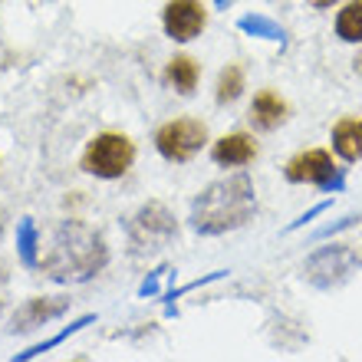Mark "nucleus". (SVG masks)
Masks as SVG:
<instances>
[{"label":"nucleus","instance_id":"9b49d317","mask_svg":"<svg viewBox=\"0 0 362 362\" xmlns=\"http://www.w3.org/2000/svg\"><path fill=\"white\" fill-rule=\"evenodd\" d=\"M240 93H244V69L238 63H230V66L221 69V76H218V103L228 105L234 99H240Z\"/></svg>","mask_w":362,"mask_h":362},{"label":"nucleus","instance_id":"20e7f679","mask_svg":"<svg viewBox=\"0 0 362 362\" xmlns=\"http://www.w3.org/2000/svg\"><path fill=\"white\" fill-rule=\"evenodd\" d=\"M284 172L286 181H293V185H320V188H333L339 178V168L326 148H306V152L293 155Z\"/></svg>","mask_w":362,"mask_h":362},{"label":"nucleus","instance_id":"423d86ee","mask_svg":"<svg viewBox=\"0 0 362 362\" xmlns=\"http://www.w3.org/2000/svg\"><path fill=\"white\" fill-rule=\"evenodd\" d=\"M257 152H260L257 139L247 132H230L211 145V158L218 165H224V168H244V165H250L257 158Z\"/></svg>","mask_w":362,"mask_h":362},{"label":"nucleus","instance_id":"1a4fd4ad","mask_svg":"<svg viewBox=\"0 0 362 362\" xmlns=\"http://www.w3.org/2000/svg\"><path fill=\"white\" fill-rule=\"evenodd\" d=\"M198 76H201V69H198V63H194L191 57H172L168 59V66H165V83H168L178 95L194 93Z\"/></svg>","mask_w":362,"mask_h":362},{"label":"nucleus","instance_id":"f257e3e1","mask_svg":"<svg viewBox=\"0 0 362 362\" xmlns=\"http://www.w3.org/2000/svg\"><path fill=\"white\" fill-rule=\"evenodd\" d=\"M257 211V194H254V181L247 175H230L224 181H214L211 188H204L191 221L201 234H224L240 224H247L250 214Z\"/></svg>","mask_w":362,"mask_h":362},{"label":"nucleus","instance_id":"0eeeda50","mask_svg":"<svg viewBox=\"0 0 362 362\" xmlns=\"http://www.w3.org/2000/svg\"><path fill=\"white\" fill-rule=\"evenodd\" d=\"M286 112H290V105H286V99L276 89H260L257 95H254V103H250V122L257 125V129H264V132H274L276 125L286 122Z\"/></svg>","mask_w":362,"mask_h":362},{"label":"nucleus","instance_id":"9d476101","mask_svg":"<svg viewBox=\"0 0 362 362\" xmlns=\"http://www.w3.org/2000/svg\"><path fill=\"white\" fill-rule=\"evenodd\" d=\"M336 37L343 43H362V0H349L336 13Z\"/></svg>","mask_w":362,"mask_h":362},{"label":"nucleus","instance_id":"39448f33","mask_svg":"<svg viewBox=\"0 0 362 362\" xmlns=\"http://www.w3.org/2000/svg\"><path fill=\"white\" fill-rule=\"evenodd\" d=\"M162 27L172 40L188 43L208 27V7L201 0H168L162 10Z\"/></svg>","mask_w":362,"mask_h":362},{"label":"nucleus","instance_id":"ddd939ff","mask_svg":"<svg viewBox=\"0 0 362 362\" xmlns=\"http://www.w3.org/2000/svg\"><path fill=\"white\" fill-rule=\"evenodd\" d=\"M356 73H362V57H359V59H356Z\"/></svg>","mask_w":362,"mask_h":362},{"label":"nucleus","instance_id":"f03ea898","mask_svg":"<svg viewBox=\"0 0 362 362\" xmlns=\"http://www.w3.org/2000/svg\"><path fill=\"white\" fill-rule=\"evenodd\" d=\"M135 162V142L122 132H99L89 139L86 152H83V172L95 175V178H122Z\"/></svg>","mask_w":362,"mask_h":362},{"label":"nucleus","instance_id":"7ed1b4c3","mask_svg":"<svg viewBox=\"0 0 362 362\" xmlns=\"http://www.w3.org/2000/svg\"><path fill=\"white\" fill-rule=\"evenodd\" d=\"M208 145V125L194 115H178L172 122H165L155 132V148L162 152L165 162H191L194 155Z\"/></svg>","mask_w":362,"mask_h":362},{"label":"nucleus","instance_id":"f8f14e48","mask_svg":"<svg viewBox=\"0 0 362 362\" xmlns=\"http://www.w3.org/2000/svg\"><path fill=\"white\" fill-rule=\"evenodd\" d=\"M306 4H313L316 10H326V7H333L336 0H306Z\"/></svg>","mask_w":362,"mask_h":362},{"label":"nucleus","instance_id":"6e6552de","mask_svg":"<svg viewBox=\"0 0 362 362\" xmlns=\"http://www.w3.org/2000/svg\"><path fill=\"white\" fill-rule=\"evenodd\" d=\"M333 148L346 162H359L362 158V119L346 115L333 125Z\"/></svg>","mask_w":362,"mask_h":362}]
</instances>
